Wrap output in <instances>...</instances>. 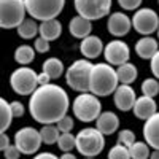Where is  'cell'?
I'll return each instance as SVG.
<instances>
[{
    "label": "cell",
    "mask_w": 159,
    "mask_h": 159,
    "mask_svg": "<svg viewBox=\"0 0 159 159\" xmlns=\"http://www.w3.org/2000/svg\"><path fill=\"white\" fill-rule=\"evenodd\" d=\"M16 32L18 35L22 38V40H32L35 38V35L38 34V24L35 19L32 18H25L18 27H16Z\"/></svg>",
    "instance_id": "cb8c5ba5"
},
{
    "label": "cell",
    "mask_w": 159,
    "mask_h": 159,
    "mask_svg": "<svg viewBox=\"0 0 159 159\" xmlns=\"http://www.w3.org/2000/svg\"><path fill=\"white\" fill-rule=\"evenodd\" d=\"M96 129L102 135H111L119 129V118L113 111H100L96 119Z\"/></svg>",
    "instance_id": "e0dca14e"
},
{
    "label": "cell",
    "mask_w": 159,
    "mask_h": 159,
    "mask_svg": "<svg viewBox=\"0 0 159 159\" xmlns=\"http://www.w3.org/2000/svg\"><path fill=\"white\" fill-rule=\"evenodd\" d=\"M37 52H40V54H45V52H48L49 49H51V46H49V42L48 40H45V38H42V37H38V38H35V42H34V46H32Z\"/></svg>",
    "instance_id": "836d02e7"
},
{
    "label": "cell",
    "mask_w": 159,
    "mask_h": 159,
    "mask_svg": "<svg viewBox=\"0 0 159 159\" xmlns=\"http://www.w3.org/2000/svg\"><path fill=\"white\" fill-rule=\"evenodd\" d=\"M135 99H137L135 91L130 84H118L116 89L113 91V102L116 108L121 111H130Z\"/></svg>",
    "instance_id": "5bb4252c"
},
{
    "label": "cell",
    "mask_w": 159,
    "mask_h": 159,
    "mask_svg": "<svg viewBox=\"0 0 159 159\" xmlns=\"http://www.w3.org/2000/svg\"><path fill=\"white\" fill-rule=\"evenodd\" d=\"M8 145H10V139L5 132H2V134H0V151H3Z\"/></svg>",
    "instance_id": "60d3db41"
},
{
    "label": "cell",
    "mask_w": 159,
    "mask_h": 159,
    "mask_svg": "<svg viewBox=\"0 0 159 159\" xmlns=\"http://www.w3.org/2000/svg\"><path fill=\"white\" fill-rule=\"evenodd\" d=\"M103 57L107 61V64L110 65H121L124 62H129V57H130V48L126 42L123 40H111L110 43H107L103 46Z\"/></svg>",
    "instance_id": "7c38bea8"
},
{
    "label": "cell",
    "mask_w": 159,
    "mask_h": 159,
    "mask_svg": "<svg viewBox=\"0 0 159 159\" xmlns=\"http://www.w3.org/2000/svg\"><path fill=\"white\" fill-rule=\"evenodd\" d=\"M73 116L81 123H92L102 111V103L97 96L91 92H80L73 100Z\"/></svg>",
    "instance_id": "277c9868"
},
{
    "label": "cell",
    "mask_w": 159,
    "mask_h": 159,
    "mask_svg": "<svg viewBox=\"0 0 159 159\" xmlns=\"http://www.w3.org/2000/svg\"><path fill=\"white\" fill-rule=\"evenodd\" d=\"M3 156H5V159H19L21 157V153H19V150L15 147V145H8V147L3 150Z\"/></svg>",
    "instance_id": "8d00e7d4"
},
{
    "label": "cell",
    "mask_w": 159,
    "mask_h": 159,
    "mask_svg": "<svg viewBox=\"0 0 159 159\" xmlns=\"http://www.w3.org/2000/svg\"><path fill=\"white\" fill-rule=\"evenodd\" d=\"M132 111L139 119H148L150 116H153L154 113H157V103L153 97H147V96H140L135 99L134 105H132Z\"/></svg>",
    "instance_id": "ac0fdd59"
},
{
    "label": "cell",
    "mask_w": 159,
    "mask_h": 159,
    "mask_svg": "<svg viewBox=\"0 0 159 159\" xmlns=\"http://www.w3.org/2000/svg\"><path fill=\"white\" fill-rule=\"evenodd\" d=\"M143 139L150 148H159V115L154 113L148 119H145L143 124Z\"/></svg>",
    "instance_id": "2e32d148"
},
{
    "label": "cell",
    "mask_w": 159,
    "mask_h": 159,
    "mask_svg": "<svg viewBox=\"0 0 159 159\" xmlns=\"http://www.w3.org/2000/svg\"><path fill=\"white\" fill-rule=\"evenodd\" d=\"M10 86L19 96H30L37 89V73L34 69L21 65L10 75Z\"/></svg>",
    "instance_id": "ba28073f"
},
{
    "label": "cell",
    "mask_w": 159,
    "mask_h": 159,
    "mask_svg": "<svg viewBox=\"0 0 159 159\" xmlns=\"http://www.w3.org/2000/svg\"><path fill=\"white\" fill-rule=\"evenodd\" d=\"M75 148L84 157H96L105 148V135H102L96 127L81 129L75 135Z\"/></svg>",
    "instance_id": "3957f363"
},
{
    "label": "cell",
    "mask_w": 159,
    "mask_h": 159,
    "mask_svg": "<svg viewBox=\"0 0 159 159\" xmlns=\"http://www.w3.org/2000/svg\"><path fill=\"white\" fill-rule=\"evenodd\" d=\"M13 123V115L10 110V102H7L3 97H0V134L10 129Z\"/></svg>",
    "instance_id": "484cf974"
},
{
    "label": "cell",
    "mask_w": 159,
    "mask_h": 159,
    "mask_svg": "<svg viewBox=\"0 0 159 159\" xmlns=\"http://www.w3.org/2000/svg\"><path fill=\"white\" fill-rule=\"evenodd\" d=\"M38 132H40V137H42V143H45V145H54L61 134L56 124H45Z\"/></svg>",
    "instance_id": "4316f807"
},
{
    "label": "cell",
    "mask_w": 159,
    "mask_h": 159,
    "mask_svg": "<svg viewBox=\"0 0 159 159\" xmlns=\"http://www.w3.org/2000/svg\"><path fill=\"white\" fill-rule=\"evenodd\" d=\"M42 72H45L51 80H56V78H61L65 72V67H64V62L57 57H48L43 64H42Z\"/></svg>",
    "instance_id": "603a6c76"
},
{
    "label": "cell",
    "mask_w": 159,
    "mask_h": 159,
    "mask_svg": "<svg viewBox=\"0 0 159 159\" xmlns=\"http://www.w3.org/2000/svg\"><path fill=\"white\" fill-rule=\"evenodd\" d=\"M129 156H130V159H148V156H150V147L145 142L135 140L129 147Z\"/></svg>",
    "instance_id": "83f0119b"
},
{
    "label": "cell",
    "mask_w": 159,
    "mask_h": 159,
    "mask_svg": "<svg viewBox=\"0 0 159 159\" xmlns=\"http://www.w3.org/2000/svg\"><path fill=\"white\" fill-rule=\"evenodd\" d=\"M73 126H75L73 116H69V115H65L56 123V127L59 132H70V130H73Z\"/></svg>",
    "instance_id": "d6a6232c"
},
{
    "label": "cell",
    "mask_w": 159,
    "mask_h": 159,
    "mask_svg": "<svg viewBox=\"0 0 159 159\" xmlns=\"http://www.w3.org/2000/svg\"><path fill=\"white\" fill-rule=\"evenodd\" d=\"M103 51V42L102 38L97 35H88L84 38H81V43H80V52L83 54L84 59L91 61L96 59L102 54Z\"/></svg>",
    "instance_id": "9a60e30c"
},
{
    "label": "cell",
    "mask_w": 159,
    "mask_h": 159,
    "mask_svg": "<svg viewBox=\"0 0 159 159\" xmlns=\"http://www.w3.org/2000/svg\"><path fill=\"white\" fill-rule=\"evenodd\" d=\"M157 40L151 35L148 37H142L140 40H137L135 43V52L140 59H145V61H150L154 54H157Z\"/></svg>",
    "instance_id": "d6986e66"
},
{
    "label": "cell",
    "mask_w": 159,
    "mask_h": 159,
    "mask_svg": "<svg viewBox=\"0 0 159 159\" xmlns=\"http://www.w3.org/2000/svg\"><path fill=\"white\" fill-rule=\"evenodd\" d=\"M25 13L35 21L56 19L64 7L65 0H24Z\"/></svg>",
    "instance_id": "5b68a950"
},
{
    "label": "cell",
    "mask_w": 159,
    "mask_h": 159,
    "mask_svg": "<svg viewBox=\"0 0 159 159\" xmlns=\"http://www.w3.org/2000/svg\"><path fill=\"white\" fill-rule=\"evenodd\" d=\"M142 2L143 0H118L119 7H121L124 11H135V10H139Z\"/></svg>",
    "instance_id": "e575fe53"
},
{
    "label": "cell",
    "mask_w": 159,
    "mask_h": 159,
    "mask_svg": "<svg viewBox=\"0 0 159 159\" xmlns=\"http://www.w3.org/2000/svg\"><path fill=\"white\" fill-rule=\"evenodd\" d=\"M42 145V137L35 127L25 126L15 134V147L19 150L21 154H35L38 153Z\"/></svg>",
    "instance_id": "8fae6325"
},
{
    "label": "cell",
    "mask_w": 159,
    "mask_h": 159,
    "mask_svg": "<svg viewBox=\"0 0 159 159\" xmlns=\"http://www.w3.org/2000/svg\"><path fill=\"white\" fill-rule=\"evenodd\" d=\"M116 72L107 62L92 64L89 72V81H88V92L97 97H107L111 96L113 91L118 86Z\"/></svg>",
    "instance_id": "7a4b0ae2"
},
{
    "label": "cell",
    "mask_w": 159,
    "mask_h": 159,
    "mask_svg": "<svg viewBox=\"0 0 159 159\" xmlns=\"http://www.w3.org/2000/svg\"><path fill=\"white\" fill-rule=\"evenodd\" d=\"M134 142H135V134L130 129H123L118 132V143L119 145H124L126 148H129Z\"/></svg>",
    "instance_id": "1f68e13d"
},
{
    "label": "cell",
    "mask_w": 159,
    "mask_h": 159,
    "mask_svg": "<svg viewBox=\"0 0 159 159\" xmlns=\"http://www.w3.org/2000/svg\"><path fill=\"white\" fill-rule=\"evenodd\" d=\"M38 34L42 38L52 42V40H57L62 34V24L61 21L56 19H48V21H42V24L38 25Z\"/></svg>",
    "instance_id": "44dd1931"
},
{
    "label": "cell",
    "mask_w": 159,
    "mask_h": 159,
    "mask_svg": "<svg viewBox=\"0 0 159 159\" xmlns=\"http://www.w3.org/2000/svg\"><path fill=\"white\" fill-rule=\"evenodd\" d=\"M37 83H38V86H45V84H48V83H51V78L45 73V72H42V73H37Z\"/></svg>",
    "instance_id": "f35d334b"
},
{
    "label": "cell",
    "mask_w": 159,
    "mask_h": 159,
    "mask_svg": "<svg viewBox=\"0 0 159 159\" xmlns=\"http://www.w3.org/2000/svg\"><path fill=\"white\" fill-rule=\"evenodd\" d=\"M35 59V49L30 45H19L15 49V61L19 65H29Z\"/></svg>",
    "instance_id": "d4e9b609"
},
{
    "label": "cell",
    "mask_w": 159,
    "mask_h": 159,
    "mask_svg": "<svg viewBox=\"0 0 159 159\" xmlns=\"http://www.w3.org/2000/svg\"><path fill=\"white\" fill-rule=\"evenodd\" d=\"M25 15L24 0H0V29H16Z\"/></svg>",
    "instance_id": "8992f818"
},
{
    "label": "cell",
    "mask_w": 159,
    "mask_h": 159,
    "mask_svg": "<svg viewBox=\"0 0 159 159\" xmlns=\"http://www.w3.org/2000/svg\"><path fill=\"white\" fill-rule=\"evenodd\" d=\"M150 69H151V73H153V78H159V54H154L151 59H150Z\"/></svg>",
    "instance_id": "74e56055"
},
{
    "label": "cell",
    "mask_w": 159,
    "mask_h": 159,
    "mask_svg": "<svg viewBox=\"0 0 159 159\" xmlns=\"http://www.w3.org/2000/svg\"><path fill=\"white\" fill-rule=\"evenodd\" d=\"M84 159H96V157H84Z\"/></svg>",
    "instance_id": "ee69618b"
},
{
    "label": "cell",
    "mask_w": 159,
    "mask_h": 159,
    "mask_svg": "<svg viewBox=\"0 0 159 159\" xmlns=\"http://www.w3.org/2000/svg\"><path fill=\"white\" fill-rule=\"evenodd\" d=\"M70 108V99L64 88L48 83L37 86L29 97V113L40 124H56L67 115Z\"/></svg>",
    "instance_id": "6da1fadb"
},
{
    "label": "cell",
    "mask_w": 159,
    "mask_h": 159,
    "mask_svg": "<svg viewBox=\"0 0 159 159\" xmlns=\"http://www.w3.org/2000/svg\"><path fill=\"white\" fill-rule=\"evenodd\" d=\"M56 143L62 153H69L75 148V135L72 132H61Z\"/></svg>",
    "instance_id": "f1b7e54d"
},
{
    "label": "cell",
    "mask_w": 159,
    "mask_h": 159,
    "mask_svg": "<svg viewBox=\"0 0 159 159\" xmlns=\"http://www.w3.org/2000/svg\"><path fill=\"white\" fill-rule=\"evenodd\" d=\"M107 159H130V156H129V148H126L124 145L116 143L115 147L110 148Z\"/></svg>",
    "instance_id": "4dcf8cb0"
},
{
    "label": "cell",
    "mask_w": 159,
    "mask_h": 159,
    "mask_svg": "<svg viewBox=\"0 0 159 159\" xmlns=\"http://www.w3.org/2000/svg\"><path fill=\"white\" fill-rule=\"evenodd\" d=\"M107 29H108L110 35H113L116 38H121V37L127 35L129 30L132 29L130 18L123 11H115V13H111V15H108Z\"/></svg>",
    "instance_id": "4fadbf2b"
},
{
    "label": "cell",
    "mask_w": 159,
    "mask_h": 159,
    "mask_svg": "<svg viewBox=\"0 0 159 159\" xmlns=\"http://www.w3.org/2000/svg\"><path fill=\"white\" fill-rule=\"evenodd\" d=\"M130 25L140 35L148 37L153 35L159 27V16L153 8H139L135 10L134 16L130 19Z\"/></svg>",
    "instance_id": "30bf717a"
},
{
    "label": "cell",
    "mask_w": 159,
    "mask_h": 159,
    "mask_svg": "<svg viewBox=\"0 0 159 159\" xmlns=\"http://www.w3.org/2000/svg\"><path fill=\"white\" fill-rule=\"evenodd\" d=\"M69 32H70L72 37L81 40V38L91 35V32H92V21H88V19H84L81 16H75L69 22Z\"/></svg>",
    "instance_id": "ffe728a7"
},
{
    "label": "cell",
    "mask_w": 159,
    "mask_h": 159,
    "mask_svg": "<svg viewBox=\"0 0 159 159\" xmlns=\"http://www.w3.org/2000/svg\"><path fill=\"white\" fill-rule=\"evenodd\" d=\"M32 159H59V156H56L54 153L45 151V153H35V156Z\"/></svg>",
    "instance_id": "ab89813d"
},
{
    "label": "cell",
    "mask_w": 159,
    "mask_h": 159,
    "mask_svg": "<svg viewBox=\"0 0 159 159\" xmlns=\"http://www.w3.org/2000/svg\"><path fill=\"white\" fill-rule=\"evenodd\" d=\"M10 110H11L13 118H21V116H24V113H25L24 105H22V102H19V100L10 102Z\"/></svg>",
    "instance_id": "d590c367"
},
{
    "label": "cell",
    "mask_w": 159,
    "mask_h": 159,
    "mask_svg": "<svg viewBox=\"0 0 159 159\" xmlns=\"http://www.w3.org/2000/svg\"><path fill=\"white\" fill-rule=\"evenodd\" d=\"M78 16L88 21H97L110 15L111 0H73Z\"/></svg>",
    "instance_id": "9c48e42d"
},
{
    "label": "cell",
    "mask_w": 159,
    "mask_h": 159,
    "mask_svg": "<svg viewBox=\"0 0 159 159\" xmlns=\"http://www.w3.org/2000/svg\"><path fill=\"white\" fill-rule=\"evenodd\" d=\"M92 64L88 59H78L72 62V65L65 70V81L69 88L76 92H88V81H89V72Z\"/></svg>",
    "instance_id": "52a82bcc"
},
{
    "label": "cell",
    "mask_w": 159,
    "mask_h": 159,
    "mask_svg": "<svg viewBox=\"0 0 159 159\" xmlns=\"http://www.w3.org/2000/svg\"><path fill=\"white\" fill-rule=\"evenodd\" d=\"M59 159H76V156H73V154L69 151V153H64V154H62Z\"/></svg>",
    "instance_id": "b9f144b4"
},
{
    "label": "cell",
    "mask_w": 159,
    "mask_h": 159,
    "mask_svg": "<svg viewBox=\"0 0 159 159\" xmlns=\"http://www.w3.org/2000/svg\"><path fill=\"white\" fill-rule=\"evenodd\" d=\"M140 89H142V96L154 99L159 94V81L156 78H147V80H143Z\"/></svg>",
    "instance_id": "f546056e"
},
{
    "label": "cell",
    "mask_w": 159,
    "mask_h": 159,
    "mask_svg": "<svg viewBox=\"0 0 159 159\" xmlns=\"http://www.w3.org/2000/svg\"><path fill=\"white\" fill-rule=\"evenodd\" d=\"M116 78L119 84H132L139 76V70L132 62H124L121 65H118V69H115Z\"/></svg>",
    "instance_id": "7402d4cb"
},
{
    "label": "cell",
    "mask_w": 159,
    "mask_h": 159,
    "mask_svg": "<svg viewBox=\"0 0 159 159\" xmlns=\"http://www.w3.org/2000/svg\"><path fill=\"white\" fill-rule=\"evenodd\" d=\"M148 159H159V153H157V150H154L153 153H150Z\"/></svg>",
    "instance_id": "7bdbcfd3"
}]
</instances>
